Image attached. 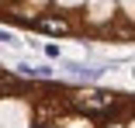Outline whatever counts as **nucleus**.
<instances>
[{
	"label": "nucleus",
	"mask_w": 135,
	"mask_h": 128,
	"mask_svg": "<svg viewBox=\"0 0 135 128\" xmlns=\"http://www.w3.org/2000/svg\"><path fill=\"white\" fill-rule=\"evenodd\" d=\"M114 104V97L111 93H100V97H83V107L87 111H100V107H111Z\"/></svg>",
	"instance_id": "nucleus-1"
},
{
	"label": "nucleus",
	"mask_w": 135,
	"mask_h": 128,
	"mask_svg": "<svg viewBox=\"0 0 135 128\" xmlns=\"http://www.w3.org/2000/svg\"><path fill=\"white\" fill-rule=\"evenodd\" d=\"M35 24H38V28H45V31H59V35L66 31V24H62L59 17H38Z\"/></svg>",
	"instance_id": "nucleus-2"
},
{
	"label": "nucleus",
	"mask_w": 135,
	"mask_h": 128,
	"mask_svg": "<svg viewBox=\"0 0 135 128\" xmlns=\"http://www.w3.org/2000/svg\"><path fill=\"white\" fill-rule=\"evenodd\" d=\"M0 42H11V35H4V31H0Z\"/></svg>",
	"instance_id": "nucleus-3"
}]
</instances>
